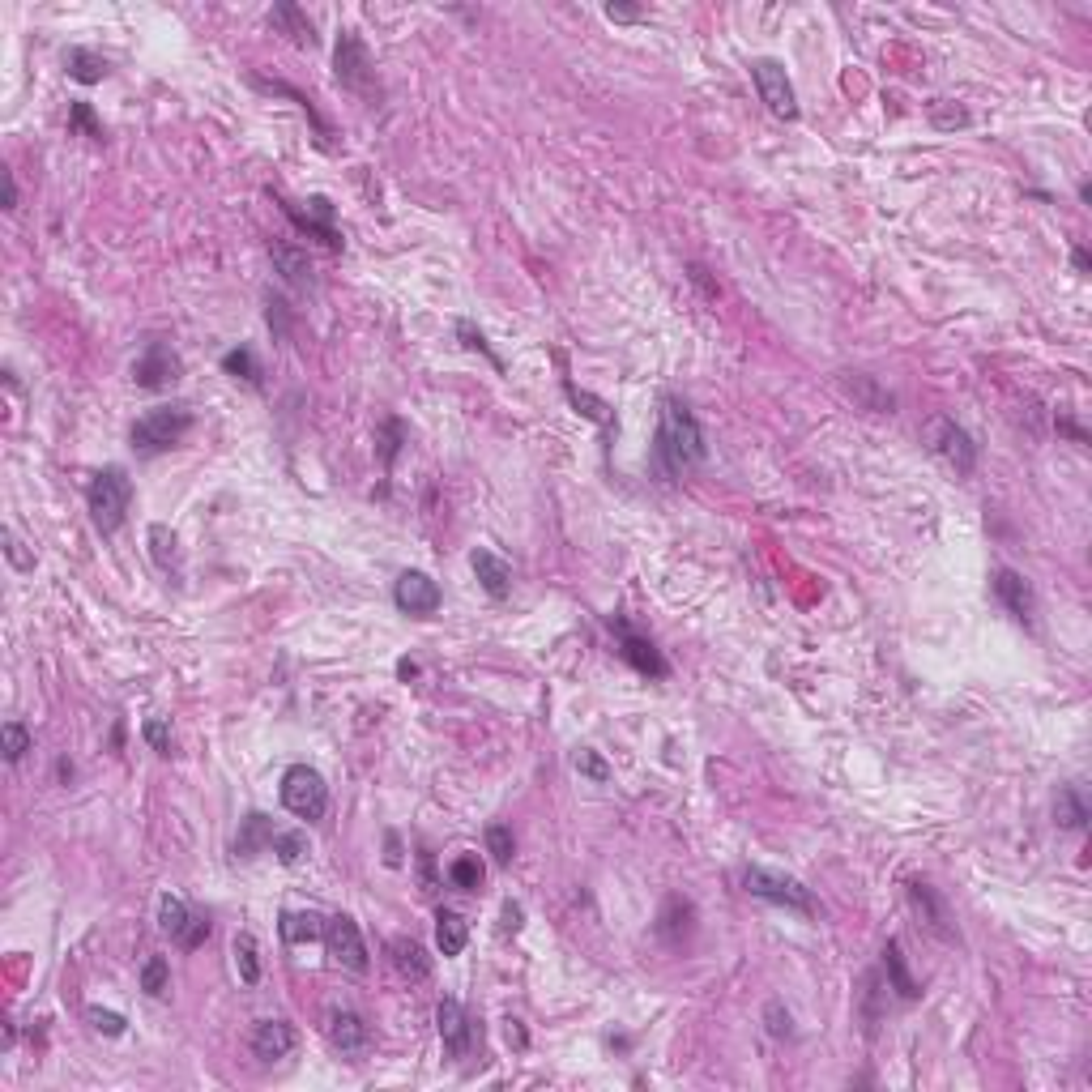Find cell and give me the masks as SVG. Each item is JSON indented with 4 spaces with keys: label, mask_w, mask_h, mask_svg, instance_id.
<instances>
[{
    "label": "cell",
    "mask_w": 1092,
    "mask_h": 1092,
    "mask_svg": "<svg viewBox=\"0 0 1092 1092\" xmlns=\"http://www.w3.org/2000/svg\"><path fill=\"white\" fill-rule=\"evenodd\" d=\"M883 965H888V977H892V986H896V994H901V999H918V982H913L909 977V969H905V952H901V943L896 939H888V947H883Z\"/></svg>",
    "instance_id": "obj_32"
},
{
    "label": "cell",
    "mask_w": 1092,
    "mask_h": 1092,
    "mask_svg": "<svg viewBox=\"0 0 1092 1092\" xmlns=\"http://www.w3.org/2000/svg\"><path fill=\"white\" fill-rule=\"evenodd\" d=\"M743 883H747L751 896H760V901H773V905H785V909L802 913V918H815V913H819L811 888H807V883H798L794 875L768 871V866H747V871H743Z\"/></svg>",
    "instance_id": "obj_4"
},
{
    "label": "cell",
    "mask_w": 1092,
    "mask_h": 1092,
    "mask_svg": "<svg viewBox=\"0 0 1092 1092\" xmlns=\"http://www.w3.org/2000/svg\"><path fill=\"white\" fill-rule=\"evenodd\" d=\"M448 879H453V888H461V892H478V888H483V879H487L483 858H478V854L453 858V866H448Z\"/></svg>",
    "instance_id": "obj_34"
},
{
    "label": "cell",
    "mask_w": 1092,
    "mask_h": 1092,
    "mask_svg": "<svg viewBox=\"0 0 1092 1092\" xmlns=\"http://www.w3.org/2000/svg\"><path fill=\"white\" fill-rule=\"evenodd\" d=\"M572 768H576V773H581V777L598 781V785H606L610 777H615V773H610V764H606V760H602L593 747H581V751H576V756H572Z\"/></svg>",
    "instance_id": "obj_38"
},
{
    "label": "cell",
    "mask_w": 1092,
    "mask_h": 1092,
    "mask_svg": "<svg viewBox=\"0 0 1092 1092\" xmlns=\"http://www.w3.org/2000/svg\"><path fill=\"white\" fill-rule=\"evenodd\" d=\"M990 593H994V598H999V602L1007 606V615H1011V619L1033 623V615H1037L1033 589H1029V581H1024V576H1020L1016 568H994V576H990Z\"/></svg>",
    "instance_id": "obj_16"
},
{
    "label": "cell",
    "mask_w": 1092,
    "mask_h": 1092,
    "mask_svg": "<svg viewBox=\"0 0 1092 1092\" xmlns=\"http://www.w3.org/2000/svg\"><path fill=\"white\" fill-rule=\"evenodd\" d=\"M69 128H73V133H82V137H94V141H103V124L94 120L90 103H73V111H69Z\"/></svg>",
    "instance_id": "obj_43"
},
{
    "label": "cell",
    "mask_w": 1092,
    "mask_h": 1092,
    "mask_svg": "<svg viewBox=\"0 0 1092 1092\" xmlns=\"http://www.w3.org/2000/svg\"><path fill=\"white\" fill-rule=\"evenodd\" d=\"M273 854H278V862H286V866H295L303 854H308V837H303V832H273Z\"/></svg>",
    "instance_id": "obj_40"
},
{
    "label": "cell",
    "mask_w": 1092,
    "mask_h": 1092,
    "mask_svg": "<svg viewBox=\"0 0 1092 1092\" xmlns=\"http://www.w3.org/2000/svg\"><path fill=\"white\" fill-rule=\"evenodd\" d=\"M393 602H397V610L401 615H414V619H427V615H436L440 610V602H444V593H440V585L431 581L427 572H401L397 576V585H393Z\"/></svg>",
    "instance_id": "obj_14"
},
{
    "label": "cell",
    "mask_w": 1092,
    "mask_h": 1092,
    "mask_svg": "<svg viewBox=\"0 0 1092 1092\" xmlns=\"http://www.w3.org/2000/svg\"><path fill=\"white\" fill-rule=\"evenodd\" d=\"M278 935L299 947V943H316V939H325V922L316 918V913H282V922H278Z\"/></svg>",
    "instance_id": "obj_26"
},
{
    "label": "cell",
    "mask_w": 1092,
    "mask_h": 1092,
    "mask_svg": "<svg viewBox=\"0 0 1092 1092\" xmlns=\"http://www.w3.org/2000/svg\"><path fill=\"white\" fill-rule=\"evenodd\" d=\"M564 393H568V401L576 406V414H585V419H593V423H598V427L606 431V436L619 427V423H615V414H610V406H606L602 397H593V393H585V389H576V384H564Z\"/></svg>",
    "instance_id": "obj_28"
},
{
    "label": "cell",
    "mask_w": 1092,
    "mask_h": 1092,
    "mask_svg": "<svg viewBox=\"0 0 1092 1092\" xmlns=\"http://www.w3.org/2000/svg\"><path fill=\"white\" fill-rule=\"evenodd\" d=\"M141 734H146V743L158 751V756H171V726L167 721H146V726H141Z\"/></svg>",
    "instance_id": "obj_44"
},
{
    "label": "cell",
    "mask_w": 1092,
    "mask_h": 1092,
    "mask_svg": "<svg viewBox=\"0 0 1092 1092\" xmlns=\"http://www.w3.org/2000/svg\"><path fill=\"white\" fill-rule=\"evenodd\" d=\"M419 879H423V892H427V896L440 888V879H436V866H431V854H419Z\"/></svg>",
    "instance_id": "obj_48"
},
{
    "label": "cell",
    "mask_w": 1092,
    "mask_h": 1092,
    "mask_svg": "<svg viewBox=\"0 0 1092 1092\" xmlns=\"http://www.w3.org/2000/svg\"><path fill=\"white\" fill-rule=\"evenodd\" d=\"M325 947H329V956L337 960V965L350 969V973H367V965H372V960H367L363 930L350 913H333V918L325 922Z\"/></svg>",
    "instance_id": "obj_9"
},
{
    "label": "cell",
    "mask_w": 1092,
    "mask_h": 1092,
    "mask_svg": "<svg viewBox=\"0 0 1092 1092\" xmlns=\"http://www.w3.org/2000/svg\"><path fill=\"white\" fill-rule=\"evenodd\" d=\"M845 389H849V397H854V401H862V406H871V410H892V397L879 393L871 376H858V372H854V380H845Z\"/></svg>",
    "instance_id": "obj_36"
},
{
    "label": "cell",
    "mask_w": 1092,
    "mask_h": 1092,
    "mask_svg": "<svg viewBox=\"0 0 1092 1092\" xmlns=\"http://www.w3.org/2000/svg\"><path fill=\"white\" fill-rule=\"evenodd\" d=\"M470 568H474L478 585H483L491 598H508V593H512V568L495 551H474L470 555Z\"/></svg>",
    "instance_id": "obj_21"
},
{
    "label": "cell",
    "mask_w": 1092,
    "mask_h": 1092,
    "mask_svg": "<svg viewBox=\"0 0 1092 1092\" xmlns=\"http://www.w3.org/2000/svg\"><path fill=\"white\" fill-rule=\"evenodd\" d=\"M282 807L291 811L295 819H320L329 811V785H325V777L316 773V768H308V764H291L282 773Z\"/></svg>",
    "instance_id": "obj_5"
},
{
    "label": "cell",
    "mask_w": 1092,
    "mask_h": 1092,
    "mask_svg": "<svg viewBox=\"0 0 1092 1092\" xmlns=\"http://www.w3.org/2000/svg\"><path fill=\"white\" fill-rule=\"evenodd\" d=\"M1058 431H1067V436L1075 440V444H1088V436H1084V427H1075L1071 419H1058Z\"/></svg>",
    "instance_id": "obj_52"
},
{
    "label": "cell",
    "mask_w": 1092,
    "mask_h": 1092,
    "mask_svg": "<svg viewBox=\"0 0 1092 1092\" xmlns=\"http://www.w3.org/2000/svg\"><path fill=\"white\" fill-rule=\"evenodd\" d=\"M273 832H278V828L269 824V815L252 811L244 819V828H239V837H235V858H252L256 849H269L273 845Z\"/></svg>",
    "instance_id": "obj_24"
},
{
    "label": "cell",
    "mask_w": 1092,
    "mask_h": 1092,
    "mask_svg": "<svg viewBox=\"0 0 1092 1092\" xmlns=\"http://www.w3.org/2000/svg\"><path fill=\"white\" fill-rule=\"evenodd\" d=\"M606 18L610 22H640V18H649L645 9H628V5H606Z\"/></svg>",
    "instance_id": "obj_49"
},
{
    "label": "cell",
    "mask_w": 1092,
    "mask_h": 1092,
    "mask_svg": "<svg viewBox=\"0 0 1092 1092\" xmlns=\"http://www.w3.org/2000/svg\"><path fill=\"white\" fill-rule=\"evenodd\" d=\"M64 69H69L73 82H82V86H99L103 77L111 73V64H107V56L90 52V47H69V52H64Z\"/></svg>",
    "instance_id": "obj_22"
},
{
    "label": "cell",
    "mask_w": 1092,
    "mask_h": 1092,
    "mask_svg": "<svg viewBox=\"0 0 1092 1092\" xmlns=\"http://www.w3.org/2000/svg\"><path fill=\"white\" fill-rule=\"evenodd\" d=\"M521 918H525V909L517 901H504V935H517L521 930Z\"/></svg>",
    "instance_id": "obj_50"
},
{
    "label": "cell",
    "mask_w": 1092,
    "mask_h": 1092,
    "mask_svg": "<svg viewBox=\"0 0 1092 1092\" xmlns=\"http://www.w3.org/2000/svg\"><path fill=\"white\" fill-rule=\"evenodd\" d=\"M5 555H9L13 564L22 568V572H26V568H35V559H30V555L22 551V542H18V534H13V529H5Z\"/></svg>",
    "instance_id": "obj_47"
},
{
    "label": "cell",
    "mask_w": 1092,
    "mask_h": 1092,
    "mask_svg": "<svg viewBox=\"0 0 1092 1092\" xmlns=\"http://www.w3.org/2000/svg\"><path fill=\"white\" fill-rule=\"evenodd\" d=\"M86 504L94 525L103 534H116L128 521V504H133V478H128L124 465H107V470L94 474V483L86 487Z\"/></svg>",
    "instance_id": "obj_2"
},
{
    "label": "cell",
    "mask_w": 1092,
    "mask_h": 1092,
    "mask_svg": "<svg viewBox=\"0 0 1092 1092\" xmlns=\"http://www.w3.org/2000/svg\"><path fill=\"white\" fill-rule=\"evenodd\" d=\"M184 376V359L175 355L167 342H150L141 355L133 359V384L137 389H171L175 380Z\"/></svg>",
    "instance_id": "obj_11"
},
{
    "label": "cell",
    "mask_w": 1092,
    "mask_h": 1092,
    "mask_svg": "<svg viewBox=\"0 0 1092 1092\" xmlns=\"http://www.w3.org/2000/svg\"><path fill=\"white\" fill-rule=\"evenodd\" d=\"M1054 819H1058V828H1071V832H1080V828L1088 824V802L1080 798V790H1075V785H1067V790H1058Z\"/></svg>",
    "instance_id": "obj_30"
},
{
    "label": "cell",
    "mask_w": 1092,
    "mask_h": 1092,
    "mask_svg": "<svg viewBox=\"0 0 1092 1092\" xmlns=\"http://www.w3.org/2000/svg\"><path fill=\"white\" fill-rule=\"evenodd\" d=\"M768 1033L773 1037H790V1011H781V1003H768Z\"/></svg>",
    "instance_id": "obj_46"
},
{
    "label": "cell",
    "mask_w": 1092,
    "mask_h": 1092,
    "mask_svg": "<svg viewBox=\"0 0 1092 1092\" xmlns=\"http://www.w3.org/2000/svg\"><path fill=\"white\" fill-rule=\"evenodd\" d=\"M610 632L619 636V653H623V662H628L632 670L649 674V679H666V674H670L662 649H657L649 636H640L623 615H610Z\"/></svg>",
    "instance_id": "obj_10"
},
{
    "label": "cell",
    "mask_w": 1092,
    "mask_h": 1092,
    "mask_svg": "<svg viewBox=\"0 0 1092 1092\" xmlns=\"http://www.w3.org/2000/svg\"><path fill=\"white\" fill-rule=\"evenodd\" d=\"M930 120H935V128H969L973 124V116L960 103H952V99H935L930 103Z\"/></svg>",
    "instance_id": "obj_39"
},
{
    "label": "cell",
    "mask_w": 1092,
    "mask_h": 1092,
    "mask_svg": "<svg viewBox=\"0 0 1092 1092\" xmlns=\"http://www.w3.org/2000/svg\"><path fill=\"white\" fill-rule=\"evenodd\" d=\"M269 256H273V269L282 273V282H286V286H295V291H308V286L316 282V278H312V256H308V248H295V244H273V248H269Z\"/></svg>",
    "instance_id": "obj_19"
},
{
    "label": "cell",
    "mask_w": 1092,
    "mask_h": 1092,
    "mask_svg": "<svg viewBox=\"0 0 1092 1092\" xmlns=\"http://www.w3.org/2000/svg\"><path fill=\"white\" fill-rule=\"evenodd\" d=\"M397 679H406V683H410V679H419V662H410V657H401V662H397Z\"/></svg>",
    "instance_id": "obj_51"
},
{
    "label": "cell",
    "mask_w": 1092,
    "mask_h": 1092,
    "mask_svg": "<svg viewBox=\"0 0 1092 1092\" xmlns=\"http://www.w3.org/2000/svg\"><path fill=\"white\" fill-rule=\"evenodd\" d=\"M325 1037L333 1041L337 1054H350V1058L372 1050V1024H367L359 1011H350V1007H329V1016H325Z\"/></svg>",
    "instance_id": "obj_15"
},
{
    "label": "cell",
    "mask_w": 1092,
    "mask_h": 1092,
    "mask_svg": "<svg viewBox=\"0 0 1092 1092\" xmlns=\"http://www.w3.org/2000/svg\"><path fill=\"white\" fill-rule=\"evenodd\" d=\"M295 1046H299V1033L286 1020H261L252 1029V1054L261 1058V1063H278V1058H286Z\"/></svg>",
    "instance_id": "obj_18"
},
{
    "label": "cell",
    "mask_w": 1092,
    "mask_h": 1092,
    "mask_svg": "<svg viewBox=\"0 0 1092 1092\" xmlns=\"http://www.w3.org/2000/svg\"><path fill=\"white\" fill-rule=\"evenodd\" d=\"M751 82H756L760 103L773 111V116H781V120H798L794 86H790V77H785V69H781L777 60H756V64H751Z\"/></svg>",
    "instance_id": "obj_12"
},
{
    "label": "cell",
    "mask_w": 1092,
    "mask_h": 1092,
    "mask_svg": "<svg viewBox=\"0 0 1092 1092\" xmlns=\"http://www.w3.org/2000/svg\"><path fill=\"white\" fill-rule=\"evenodd\" d=\"M333 73L337 82L355 94H372L376 86V64H372V52L367 43L359 39V30H342L337 35V47H333Z\"/></svg>",
    "instance_id": "obj_6"
},
{
    "label": "cell",
    "mask_w": 1092,
    "mask_h": 1092,
    "mask_svg": "<svg viewBox=\"0 0 1092 1092\" xmlns=\"http://www.w3.org/2000/svg\"><path fill=\"white\" fill-rule=\"evenodd\" d=\"M704 431L696 423V414L679 397H662V427H657V461L666 474H683L692 465L704 461Z\"/></svg>",
    "instance_id": "obj_1"
},
{
    "label": "cell",
    "mask_w": 1092,
    "mask_h": 1092,
    "mask_svg": "<svg viewBox=\"0 0 1092 1092\" xmlns=\"http://www.w3.org/2000/svg\"><path fill=\"white\" fill-rule=\"evenodd\" d=\"M222 372L227 376H235V380H244V384H252V389H261L265 384V372H261V363H256V355L248 346H239V350H227V355H222Z\"/></svg>",
    "instance_id": "obj_31"
},
{
    "label": "cell",
    "mask_w": 1092,
    "mask_h": 1092,
    "mask_svg": "<svg viewBox=\"0 0 1092 1092\" xmlns=\"http://www.w3.org/2000/svg\"><path fill=\"white\" fill-rule=\"evenodd\" d=\"M0 747H5V760L9 764H18L26 751H30V730L22 726V721H5V726H0Z\"/></svg>",
    "instance_id": "obj_37"
},
{
    "label": "cell",
    "mask_w": 1092,
    "mask_h": 1092,
    "mask_svg": "<svg viewBox=\"0 0 1092 1092\" xmlns=\"http://www.w3.org/2000/svg\"><path fill=\"white\" fill-rule=\"evenodd\" d=\"M436 943L444 956H461L465 943H470V926L457 909H436Z\"/></svg>",
    "instance_id": "obj_23"
},
{
    "label": "cell",
    "mask_w": 1092,
    "mask_h": 1092,
    "mask_svg": "<svg viewBox=\"0 0 1092 1092\" xmlns=\"http://www.w3.org/2000/svg\"><path fill=\"white\" fill-rule=\"evenodd\" d=\"M457 337H461V342H465V346H470V350H478V355H487V359H491L495 367H504L500 359H495V355H491V346H487V337H483V333H478V329L470 325V320H461V325H457Z\"/></svg>",
    "instance_id": "obj_45"
},
{
    "label": "cell",
    "mask_w": 1092,
    "mask_h": 1092,
    "mask_svg": "<svg viewBox=\"0 0 1092 1092\" xmlns=\"http://www.w3.org/2000/svg\"><path fill=\"white\" fill-rule=\"evenodd\" d=\"M231 952H235V973H239V982H244V986H256V982H261V947H256V935H252V930H239L235 943H231Z\"/></svg>",
    "instance_id": "obj_25"
},
{
    "label": "cell",
    "mask_w": 1092,
    "mask_h": 1092,
    "mask_svg": "<svg viewBox=\"0 0 1092 1092\" xmlns=\"http://www.w3.org/2000/svg\"><path fill=\"white\" fill-rule=\"evenodd\" d=\"M282 214L295 222V227L303 231V235H312V239H320V244L325 248H342V231L333 227V201L329 197H308L303 205H291V201H282Z\"/></svg>",
    "instance_id": "obj_13"
},
{
    "label": "cell",
    "mask_w": 1092,
    "mask_h": 1092,
    "mask_svg": "<svg viewBox=\"0 0 1092 1092\" xmlns=\"http://www.w3.org/2000/svg\"><path fill=\"white\" fill-rule=\"evenodd\" d=\"M909 896H913V905H918V913H926V926L935 930V935L956 939L952 930H947V909H943L939 896L930 892V883H918V879H913V883H909Z\"/></svg>",
    "instance_id": "obj_27"
},
{
    "label": "cell",
    "mask_w": 1092,
    "mask_h": 1092,
    "mask_svg": "<svg viewBox=\"0 0 1092 1092\" xmlns=\"http://www.w3.org/2000/svg\"><path fill=\"white\" fill-rule=\"evenodd\" d=\"M188 431H192V410L188 406H154V410H146L133 423L128 440H133V448H137L141 457H154V453H167V448H175V444L188 436Z\"/></svg>",
    "instance_id": "obj_3"
},
{
    "label": "cell",
    "mask_w": 1092,
    "mask_h": 1092,
    "mask_svg": "<svg viewBox=\"0 0 1092 1092\" xmlns=\"http://www.w3.org/2000/svg\"><path fill=\"white\" fill-rule=\"evenodd\" d=\"M141 990H146L150 999H167V990H171V965H167V956H150L146 965H141Z\"/></svg>",
    "instance_id": "obj_35"
},
{
    "label": "cell",
    "mask_w": 1092,
    "mask_h": 1092,
    "mask_svg": "<svg viewBox=\"0 0 1092 1092\" xmlns=\"http://www.w3.org/2000/svg\"><path fill=\"white\" fill-rule=\"evenodd\" d=\"M436 1029H440V1041L444 1050L453 1058H465L474 1050V1020L465 1016V1007L457 999H440L436 1003Z\"/></svg>",
    "instance_id": "obj_17"
},
{
    "label": "cell",
    "mask_w": 1092,
    "mask_h": 1092,
    "mask_svg": "<svg viewBox=\"0 0 1092 1092\" xmlns=\"http://www.w3.org/2000/svg\"><path fill=\"white\" fill-rule=\"evenodd\" d=\"M86 1020H90V1029L103 1033V1037H120L124 1024H128L120 1011H107V1007H86Z\"/></svg>",
    "instance_id": "obj_42"
},
{
    "label": "cell",
    "mask_w": 1092,
    "mask_h": 1092,
    "mask_svg": "<svg viewBox=\"0 0 1092 1092\" xmlns=\"http://www.w3.org/2000/svg\"><path fill=\"white\" fill-rule=\"evenodd\" d=\"M487 854L500 862V866H508L512 862V854H517V841H512V828H504V824H487Z\"/></svg>",
    "instance_id": "obj_41"
},
{
    "label": "cell",
    "mask_w": 1092,
    "mask_h": 1092,
    "mask_svg": "<svg viewBox=\"0 0 1092 1092\" xmlns=\"http://www.w3.org/2000/svg\"><path fill=\"white\" fill-rule=\"evenodd\" d=\"M273 22H278L299 47H316V26L308 22V13H303L299 5H273Z\"/></svg>",
    "instance_id": "obj_29"
},
{
    "label": "cell",
    "mask_w": 1092,
    "mask_h": 1092,
    "mask_svg": "<svg viewBox=\"0 0 1092 1092\" xmlns=\"http://www.w3.org/2000/svg\"><path fill=\"white\" fill-rule=\"evenodd\" d=\"M150 555L163 572H180V538L167 525H150Z\"/></svg>",
    "instance_id": "obj_33"
},
{
    "label": "cell",
    "mask_w": 1092,
    "mask_h": 1092,
    "mask_svg": "<svg viewBox=\"0 0 1092 1092\" xmlns=\"http://www.w3.org/2000/svg\"><path fill=\"white\" fill-rule=\"evenodd\" d=\"M1071 261H1075V269H1080V273H1088V265H1092L1084 248H1075V252H1071Z\"/></svg>",
    "instance_id": "obj_53"
},
{
    "label": "cell",
    "mask_w": 1092,
    "mask_h": 1092,
    "mask_svg": "<svg viewBox=\"0 0 1092 1092\" xmlns=\"http://www.w3.org/2000/svg\"><path fill=\"white\" fill-rule=\"evenodd\" d=\"M926 440L930 448L952 465L956 474H973V465H977V444L965 427H960L956 419H947V414H935V419L926 423Z\"/></svg>",
    "instance_id": "obj_7"
},
{
    "label": "cell",
    "mask_w": 1092,
    "mask_h": 1092,
    "mask_svg": "<svg viewBox=\"0 0 1092 1092\" xmlns=\"http://www.w3.org/2000/svg\"><path fill=\"white\" fill-rule=\"evenodd\" d=\"M389 960H393V969L406 977V982H427L431 977V956L423 952V943L419 939H393L389 943Z\"/></svg>",
    "instance_id": "obj_20"
},
{
    "label": "cell",
    "mask_w": 1092,
    "mask_h": 1092,
    "mask_svg": "<svg viewBox=\"0 0 1092 1092\" xmlns=\"http://www.w3.org/2000/svg\"><path fill=\"white\" fill-rule=\"evenodd\" d=\"M158 926H163L184 952H197V947L210 939V918L197 913V909H188L180 896H171V892L158 901Z\"/></svg>",
    "instance_id": "obj_8"
}]
</instances>
